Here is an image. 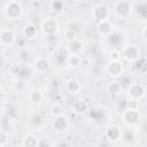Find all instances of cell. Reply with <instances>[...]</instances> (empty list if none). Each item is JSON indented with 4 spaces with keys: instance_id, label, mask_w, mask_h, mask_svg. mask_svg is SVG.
<instances>
[{
    "instance_id": "4fadbf2b",
    "label": "cell",
    "mask_w": 147,
    "mask_h": 147,
    "mask_svg": "<svg viewBox=\"0 0 147 147\" xmlns=\"http://www.w3.org/2000/svg\"><path fill=\"white\" fill-rule=\"evenodd\" d=\"M52 126L55 131L57 132H64L65 130H68L69 127V119L67 116L61 115L57 117H54L53 122H52Z\"/></svg>"
},
{
    "instance_id": "2e32d148",
    "label": "cell",
    "mask_w": 147,
    "mask_h": 147,
    "mask_svg": "<svg viewBox=\"0 0 147 147\" xmlns=\"http://www.w3.org/2000/svg\"><path fill=\"white\" fill-rule=\"evenodd\" d=\"M82 63V57L78 54H69L65 60V65L70 69H77Z\"/></svg>"
},
{
    "instance_id": "f1b7e54d",
    "label": "cell",
    "mask_w": 147,
    "mask_h": 147,
    "mask_svg": "<svg viewBox=\"0 0 147 147\" xmlns=\"http://www.w3.org/2000/svg\"><path fill=\"white\" fill-rule=\"evenodd\" d=\"M8 142H9V133L5 129H2L0 131V146L6 147L8 145Z\"/></svg>"
},
{
    "instance_id": "ac0fdd59",
    "label": "cell",
    "mask_w": 147,
    "mask_h": 147,
    "mask_svg": "<svg viewBox=\"0 0 147 147\" xmlns=\"http://www.w3.org/2000/svg\"><path fill=\"white\" fill-rule=\"evenodd\" d=\"M44 93H42V91H40V90H32L30 93H29V95H28V98H29V101L31 102V103H33V105H39V103H41L42 102V100H44Z\"/></svg>"
},
{
    "instance_id": "52a82bcc",
    "label": "cell",
    "mask_w": 147,
    "mask_h": 147,
    "mask_svg": "<svg viewBox=\"0 0 147 147\" xmlns=\"http://www.w3.org/2000/svg\"><path fill=\"white\" fill-rule=\"evenodd\" d=\"M16 42V34L11 29L3 28L0 31V44L2 47H11Z\"/></svg>"
},
{
    "instance_id": "1f68e13d",
    "label": "cell",
    "mask_w": 147,
    "mask_h": 147,
    "mask_svg": "<svg viewBox=\"0 0 147 147\" xmlns=\"http://www.w3.org/2000/svg\"><path fill=\"white\" fill-rule=\"evenodd\" d=\"M8 70H9V72H10L11 75L18 76L20 70H21V65H20V63H11V64H9Z\"/></svg>"
},
{
    "instance_id": "4316f807",
    "label": "cell",
    "mask_w": 147,
    "mask_h": 147,
    "mask_svg": "<svg viewBox=\"0 0 147 147\" xmlns=\"http://www.w3.org/2000/svg\"><path fill=\"white\" fill-rule=\"evenodd\" d=\"M51 6V9L55 13H61L64 8H65V3L63 1H59V0H55V1H52L49 3Z\"/></svg>"
},
{
    "instance_id": "484cf974",
    "label": "cell",
    "mask_w": 147,
    "mask_h": 147,
    "mask_svg": "<svg viewBox=\"0 0 147 147\" xmlns=\"http://www.w3.org/2000/svg\"><path fill=\"white\" fill-rule=\"evenodd\" d=\"M118 82H119V84H121V86L123 87V90H127L129 88V86L132 84V79H131V77L129 76V75H125V74H123L119 78H118Z\"/></svg>"
},
{
    "instance_id": "f546056e",
    "label": "cell",
    "mask_w": 147,
    "mask_h": 147,
    "mask_svg": "<svg viewBox=\"0 0 147 147\" xmlns=\"http://www.w3.org/2000/svg\"><path fill=\"white\" fill-rule=\"evenodd\" d=\"M109 57H110V60L119 61L122 59V49H119V48H111L110 52H109Z\"/></svg>"
},
{
    "instance_id": "d6a6232c",
    "label": "cell",
    "mask_w": 147,
    "mask_h": 147,
    "mask_svg": "<svg viewBox=\"0 0 147 147\" xmlns=\"http://www.w3.org/2000/svg\"><path fill=\"white\" fill-rule=\"evenodd\" d=\"M39 147H51V144H49L47 140H40Z\"/></svg>"
},
{
    "instance_id": "7a4b0ae2",
    "label": "cell",
    "mask_w": 147,
    "mask_h": 147,
    "mask_svg": "<svg viewBox=\"0 0 147 147\" xmlns=\"http://www.w3.org/2000/svg\"><path fill=\"white\" fill-rule=\"evenodd\" d=\"M91 18L98 23L108 21L110 18V7L106 2H98L91 9Z\"/></svg>"
},
{
    "instance_id": "277c9868",
    "label": "cell",
    "mask_w": 147,
    "mask_h": 147,
    "mask_svg": "<svg viewBox=\"0 0 147 147\" xmlns=\"http://www.w3.org/2000/svg\"><path fill=\"white\" fill-rule=\"evenodd\" d=\"M60 28V23L55 16H47L40 22V30L46 37H54Z\"/></svg>"
},
{
    "instance_id": "ba28073f",
    "label": "cell",
    "mask_w": 147,
    "mask_h": 147,
    "mask_svg": "<svg viewBox=\"0 0 147 147\" xmlns=\"http://www.w3.org/2000/svg\"><path fill=\"white\" fill-rule=\"evenodd\" d=\"M122 119L129 127H133L140 121V113H139V110L124 109L122 113Z\"/></svg>"
},
{
    "instance_id": "7402d4cb",
    "label": "cell",
    "mask_w": 147,
    "mask_h": 147,
    "mask_svg": "<svg viewBox=\"0 0 147 147\" xmlns=\"http://www.w3.org/2000/svg\"><path fill=\"white\" fill-rule=\"evenodd\" d=\"M37 33H38V29H37V26H36L34 24H32V23H29V24H26V25L23 28V34H24V37L28 38V39L34 38V37L37 36Z\"/></svg>"
},
{
    "instance_id": "d590c367",
    "label": "cell",
    "mask_w": 147,
    "mask_h": 147,
    "mask_svg": "<svg viewBox=\"0 0 147 147\" xmlns=\"http://www.w3.org/2000/svg\"><path fill=\"white\" fill-rule=\"evenodd\" d=\"M146 144H147V140H146Z\"/></svg>"
},
{
    "instance_id": "d6986e66",
    "label": "cell",
    "mask_w": 147,
    "mask_h": 147,
    "mask_svg": "<svg viewBox=\"0 0 147 147\" xmlns=\"http://www.w3.org/2000/svg\"><path fill=\"white\" fill-rule=\"evenodd\" d=\"M106 88H107V92L109 94H111V95H118V94H121L124 91L118 80H114V82L108 83Z\"/></svg>"
},
{
    "instance_id": "8992f818",
    "label": "cell",
    "mask_w": 147,
    "mask_h": 147,
    "mask_svg": "<svg viewBox=\"0 0 147 147\" xmlns=\"http://www.w3.org/2000/svg\"><path fill=\"white\" fill-rule=\"evenodd\" d=\"M122 57L127 62H137L140 57V49L134 44H127L122 47Z\"/></svg>"
},
{
    "instance_id": "5bb4252c",
    "label": "cell",
    "mask_w": 147,
    "mask_h": 147,
    "mask_svg": "<svg viewBox=\"0 0 147 147\" xmlns=\"http://www.w3.org/2000/svg\"><path fill=\"white\" fill-rule=\"evenodd\" d=\"M39 142H40V139L32 133L24 134L21 141L22 147H39Z\"/></svg>"
},
{
    "instance_id": "9c48e42d",
    "label": "cell",
    "mask_w": 147,
    "mask_h": 147,
    "mask_svg": "<svg viewBox=\"0 0 147 147\" xmlns=\"http://www.w3.org/2000/svg\"><path fill=\"white\" fill-rule=\"evenodd\" d=\"M126 94L130 99H136L140 101L146 94V87H144L139 83H132L126 90Z\"/></svg>"
},
{
    "instance_id": "e0dca14e",
    "label": "cell",
    "mask_w": 147,
    "mask_h": 147,
    "mask_svg": "<svg viewBox=\"0 0 147 147\" xmlns=\"http://www.w3.org/2000/svg\"><path fill=\"white\" fill-rule=\"evenodd\" d=\"M82 88H83L82 84L76 79H70V80L65 82V90L70 94H77L82 91Z\"/></svg>"
},
{
    "instance_id": "5b68a950",
    "label": "cell",
    "mask_w": 147,
    "mask_h": 147,
    "mask_svg": "<svg viewBox=\"0 0 147 147\" xmlns=\"http://www.w3.org/2000/svg\"><path fill=\"white\" fill-rule=\"evenodd\" d=\"M105 71L106 74L111 77V78H119L123 74H124V65L122 63V61H115V60H109L108 63L105 67Z\"/></svg>"
},
{
    "instance_id": "cb8c5ba5",
    "label": "cell",
    "mask_w": 147,
    "mask_h": 147,
    "mask_svg": "<svg viewBox=\"0 0 147 147\" xmlns=\"http://www.w3.org/2000/svg\"><path fill=\"white\" fill-rule=\"evenodd\" d=\"M134 138H136V134H134L133 127H129L127 130L123 131L122 139H123L124 142H126V144H132V142L134 141Z\"/></svg>"
},
{
    "instance_id": "30bf717a",
    "label": "cell",
    "mask_w": 147,
    "mask_h": 147,
    "mask_svg": "<svg viewBox=\"0 0 147 147\" xmlns=\"http://www.w3.org/2000/svg\"><path fill=\"white\" fill-rule=\"evenodd\" d=\"M105 134H106V138L110 141V142H117L122 139V134H123V131L119 126L117 125H108L106 131H105Z\"/></svg>"
},
{
    "instance_id": "9a60e30c",
    "label": "cell",
    "mask_w": 147,
    "mask_h": 147,
    "mask_svg": "<svg viewBox=\"0 0 147 147\" xmlns=\"http://www.w3.org/2000/svg\"><path fill=\"white\" fill-rule=\"evenodd\" d=\"M72 111L77 115H84L88 111V105L83 99H77L72 103Z\"/></svg>"
},
{
    "instance_id": "44dd1931",
    "label": "cell",
    "mask_w": 147,
    "mask_h": 147,
    "mask_svg": "<svg viewBox=\"0 0 147 147\" xmlns=\"http://www.w3.org/2000/svg\"><path fill=\"white\" fill-rule=\"evenodd\" d=\"M108 41H109V45L113 47V48H118L121 42H122V33H118V31H114L108 38Z\"/></svg>"
},
{
    "instance_id": "7c38bea8",
    "label": "cell",
    "mask_w": 147,
    "mask_h": 147,
    "mask_svg": "<svg viewBox=\"0 0 147 147\" xmlns=\"http://www.w3.org/2000/svg\"><path fill=\"white\" fill-rule=\"evenodd\" d=\"M33 68L37 72L44 74L51 68V61L45 56H38L33 61Z\"/></svg>"
},
{
    "instance_id": "4dcf8cb0",
    "label": "cell",
    "mask_w": 147,
    "mask_h": 147,
    "mask_svg": "<svg viewBox=\"0 0 147 147\" xmlns=\"http://www.w3.org/2000/svg\"><path fill=\"white\" fill-rule=\"evenodd\" d=\"M64 36H65V39H67L69 42H71V41H74L75 39H77V33H76V31H75V30H71V29H67L65 32H64Z\"/></svg>"
},
{
    "instance_id": "e575fe53",
    "label": "cell",
    "mask_w": 147,
    "mask_h": 147,
    "mask_svg": "<svg viewBox=\"0 0 147 147\" xmlns=\"http://www.w3.org/2000/svg\"><path fill=\"white\" fill-rule=\"evenodd\" d=\"M146 91H147V86H146Z\"/></svg>"
},
{
    "instance_id": "6da1fadb",
    "label": "cell",
    "mask_w": 147,
    "mask_h": 147,
    "mask_svg": "<svg viewBox=\"0 0 147 147\" xmlns=\"http://www.w3.org/2000/svg\"><path fill=\"white\" fill-rule=\"evenodd\" d=\"M3 16L9 22L18 21L23 15V5L16 0H9L3 2Z\"/></svg>"
},
{
    "instance_id": "8fae6325",
    "label": "cell",
    "mask_w": 147,
    "mask_h": 147,
    "mask_svg": "<svg viewBox=\"0 0 147 147\" xmlns=\"http://www.w3.org/2000/svg\"><path fill=\"white\" fill-rule=\"evenodd\" d=\"M114 31H115V25H114V23L110 20L96 24V32L101 37L108 38Z\"/></svg>"
},
{
    "instance_id": "ffe728a7",
    "label": "cell",
    "mask_w": 147,
    "mask_h": 147,
    "mask_svg": "<svg viewBox=\"0 0 147 147\" xmlns=\"http://www.w3.org/2000/svg\"><path fill=\"white\" fill-rule=\"evenodd\" d=\"M83 48H84V44L80 39H75L74 41L69 42V52L70 54H80L83 52Z\"/></svg>"
},
{
    "instance_id": "836d02e7",
    "label": "cell",
    "mask_w": 147,
    "mask_h": 147,
    "mask_svg": "<svg viewBox=\"0 0 147 147\" xmlns=\"http://www.w3.org/2000/svg\"><path fill=\"white\" fill-rule=\"evenodd\" d=\"M141 36L144 37L145 40H147V25H145V26L141 29Z\"/></svg>"
},
{
    "instance_id": "3957f363",
    "label": "cell",
    "mask_w": 147,
    "mask_h": 147,
    "mask_svg": "<svg viewBox=\"0 0 147 147\" xmlns=\"http://www.w3.org/2000/svg\"><path fill=\"white\" fill-rule=\"evenodd\" d=\"M133 2L127 0H118L113 3V10L119 20H127L133 11Z\"/></svg>"
},
{
    "instance_id": "603a6c76",
    "label": "cell",
    "mask_w": 147,
    "mask_h": 147,
    "mask_svg": "<svg viewBox=\"0 0 147 147\" xmlns=\"http://www.w3.org/2000/svg\"><path fill=\"white\" fill-rule=\"evenodd\" d=\"M133 8L136 9V13L141 18H147V2H136L133 3Z\"/></svg>"
},
{
    "instance_id": "83f0119b",
    "label": "cell",
    "mask_w": 147,
    "mask_h": 147,
    "mask_svg": "<svg viewBox=\"0 0 147 147\" xmlns=\"http://www.w3.org/2000/svg\"><path fill=\"white\" fill-rule=\"evenodd\" d=\"M125 109L129 110H139V100L127 98L125 101Z\"/></svg>"
},
{
    "instance_id": "d4e9b609",
    "label": "cell",
    "mask_w": 147,
    "mask_h": 147,
    "mask_svg": "<svg viewBox=\"0 0 147 147\" xmlns=\"http://www.w3.org/2000/svg\"><path fill=\"white\" fill-rule=\"evenodd\" d=\"M49 113L53 117L61 116V115H63V107L60 103H53L49 108Z\"/></svg>"
}]
</instances>
